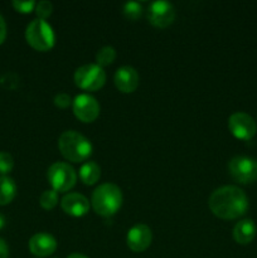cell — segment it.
<instances>
[{
	"label": "cell",
	"mask_w": 257,
	"mask_h": 258,
	"mask_svg": "<svg viewBox=\"0 0 257 258\" xmlns=\"http://www.w3.org/2000/svg\"><path fill=\"white\" fill-rule=\"evenodd\" d=\"M116 58V50L115 48L111 47V45H106L102 47L96 54V60H97V64L103 67V66H108L113 62V59Z\"/></svg>",
	"instance_id": "ac0fdd59"
},
{
	"label": "cell",
	"mask_w": 257,
	"mask_h": 258,
	"mask_svg": "<svg viewBox=\"0 0 257 258\" xmlns=\"http://www.w3.org/2000/svg\"><path fill=\"white\" fill-rule=\"evenodd\" d=\"M67 258H88V257H86L85 254H81V253H72V254H70Z\"/></svg>",
	"instance_id": "4316f807"
},
{
	"label": "cell",
	"mask_w": 257,
	"mask_h": 258,
	"mask_svg": "<svg viewBox=\"0 0 257 258\" xmlns=\"http://www.w3.org/2000/svg\"><path fill=\"white\" fill-rule=\"evenodd\" d=\"M17 194L15 181L9 176H0V206H7Z\"/></svg>",
	"instance_id": "2e32d148"
},
{
	"label": "cell",
	"mask_w": 257,
	"mask_h": 258,
	"mask_svg": "<svg viewBox=\"0 0 257 258\" xmlns=\"http://www.w3.org/2000/svg\"><path fill=\"white\" fill-rule=\"evenodd\" d=\"M143 13V5L139 2H126L123 4V14L128 19H138Z\"/></svg>",
	"instance_id": "ffe728a7"
},
{
	"label": "cell",
	"mask_w": 257,
	"mask_h": 258,
	"mask_svg": "<svg viewBox=\"0 0 257 258\" xmlns=\"http://www.w3.org/2000/svg\"><path fill=\"white\" fill-rule=\"evenodd\" d=\"M228 127L232 135L241 140H249L256 134V122L244 112H234L228 118Z\"/></svg>",
	"instance_id": "ba28073f"
},
{
	"label": "cell",
	"mask_w": 257,
	"mask_h": 258,
	"mask_svg": "<svg viewBox=\"0 0 257 258\" xmlns=\"http://www.w3.org/2000/svg\"><path fill=\"white\" fill-rule=\"evenodd\" d=\"M91 202L96 213L103 217H110L120 209L122 204V193L115 184H101L92 193Z\"/></svg>",
	"instance_id": "3957f363"
},
{
	"label": "cell",
	"mask_w": 257,
	"mask_h": 258,
	"mask_svg": "<svg viewBox=\"0 0 257 258\" xmlns=\"http://www.w3.org/2000/svg\"><path fill=\"white\" fill-rule=\"evenodd\" d=\"M228 170L232 178L238 183H252L257 179V161L249 156H234L229 161Z\"/></svg>",
	"instance_id": "52a82bcc"
},
{
	"label": "cell",
	"mask_w": 257,
	"mask_h": 258,
	"mask_svg": "<svg viewBox=\"0 0 257 258\" xmlns=\"http://www.w3.org/2000/svg\"><path fill=\"white\" fill-rule=\"evenodd\" d=\"M9 256V248H8V244L5 243V241L3 238H0V258H8Z\"/></svg>",
	"instance_id": "484cf974"
},
{
	"label": "cell",
	"mask_w": 257,
	"mask_h": 258,
	"mask_svg": "<svg viewBox=\"0 0 257 258\" xmlns=\"http://www.w3.org/2000/svg\"><path fill=\"white\" fill-rule=\"evenodd\" d=\"M106 73L98 64L88 63L81 66L75 72V82L78 87L88 91H96L105 85Z\"/></svg>",
	"instance_id": "8992f818"
},
{
	"label": "cell",
	"mask_w": 257,
	"mask_h": 258,
	"mask_svg": "<svg viewBox=\"0 0 257 258\" xmlns=\"http://www.w3.org/2000/svg\"><path fill=\"white\" fill-rule=\"evenodd\" d=\"M62 209L72 217H82L90 209V203L87 198L82 194L68 193L62 198Z\"/></svg>",
	"instance_id": "5bb4252c"
},
{
	"label": "cell",
	"mask_w": 257,
	"mask_h": 258,
	"mask_svg": "<svg viewBox=\"0 0 257 258\" xmlns=\"http://www.w3.org/2000/svg\"><path fill=\"white\" fill-rule=\"evenodd\" d=\"M52 10L53 5L48 0H42V2L37 3V5H35V12H37V15L39 17V19L45 20V18H48L52 14Z\"/></svg>",
	"instance_id": "7402d4cb"
},
{
	"label": "cell",
	"mask_w": 257,
	"mask_h": 258,
	"mask_svg": "<svg viewBox=\"0 0 257 258\" xmlns=\"http://www.w3.org/2000/svg\"><path fill=\"white\" fill-rule=\"evenodd\" d=\"M208 206L219 218L236 219L243 216L248 209V198L238 186L224 185L211 194Z\"/></svg>",
	"instance_id": "6da1fadb"
},
{
	"label": "cell",
	"mask_w": 257,
	"mask_h": 258,
	"mask_svg": "<svg viewBox=\"0 0 257 258\" xmlns=\"http://www.w3.org/2000/svg\"><path fill=\"white\" fill-rule=\"evenodd\" d=\"M256 236V224L252 219H242L234 226L233 238L239 244H248Z\"/></svg>",
	"instance_id": "9a60e30c"
},
{
	"label": "cell",
	"mask_w": 257,
	"mask_h": 258,
	"mask_svg": "<svg viewBox=\"0 0 257 258\" xmlns=\"http://www.w3.org/2000/svg\"><path fill=\"white\" fill-rule=\"evenodd\" d=\"M73 112L83 122H92L100 115V103L93 96L81 93L73 100Z\"/></svg>",
	"instance_id": "30bf717a"
},
{
	"label": "cell",
	"mask_w": 257,
	"mask_h": 258,
	"mask_svg": "<svg viewBox=\"0 0 257 258\" xmlns=\"http://www.w3.org/2000/svg\"><path fill=\"white\" fill-rule=\"evenodd\" d=\"M29 249L38 257L50 256L57 249V241L49 233H37L30 238Z\"/></svg>",
	"instance_id": "7c38bea8"
},
{
	"label": "cell",
	"mask_w": 257,
	"mask_h": 258,
	"mask_svg": "<svg viewBox=\"0 0 257 258\" xmlns=\"http://www.w3.org/2000/svg\"><path fill=\"white\" fill-rule=\"evenodd\" d=\"M48 180L50 185L53 186V190L55 191H67L75 186L77 180V174L75 169L67 163L52 164L47 171Z\"/></svg>",
	"instance_id": "5b68a950"
},
{
	"label": "cell",
	"mask_w": 257,
	"mask_h": 258,
	"mask_svg": "<svg viewBox=\"0 0 257 258\" xmlns=\"http://www.w3.org/2000/svg\"><path fill=\"white\" fill-rule=\"evenodd\" d=\"M14 166V159L7 151H0V174L3 176L7 175L8 173H10Z\"/></svg>",
	"instance_id": "44dd1931"
},
{
	"label": "cell",
	"mask_w": 257,
	"mask_h": 258,
	"mask_svg": "<svg viewBox=\"0 0 257 258\" xmlns=\"http://www.w3.org/2000/svg\"><path fill=\"white\" fill-rule=\"evenodd\" d=\"M40 206L44 209H53L58 203V194L55 190H44L42 194H40L39 198Z\"/></svg>",
	"instance_id": "d6986e66"
},
{
	"label": "cell",
	"mask_w": 257,
	"mask_h": 258,
	"mask_svg": "<svg viewBox=\"0 0 257 258\" xmlns=\"http://www.w3.org/2000/svg\"><path fill=\"white\" fill-rule=\"evenodd\" d=\"M7 38V23H5L4 18L0 14V44L5 40Z\"/></svg>",
	"instance_id": "d4e9b609"
},
{
	"label": "cell",
	"mask_w": 257,
	"mask_h": 258,
	"mask_svg": "<svg viewBox=\"0 0 257 258\" xmlns=\"http://www.w3.org/2000/svg\"><path fill=\"white\" fill-rule=\"evenodd\" d=\"M27 42L37 50H48L54 45V32L44 19H34L25 29Z\"/></svg>",
	"instance_id": "277c9868"
},
{
	"label": "cell",
	"mask_w": 257,
	"mask_h": 258,
	"mask_svg": "<svg viewBox=\"0 0 257 258\" xmlns=\"http://www.w3.org/2000/svg\"><path fill=\"white\" fill-rule=\"evenodd\" d=\"M151 239H153L151 229L146 224H135L131 227L126 237L128 248L134 252L145 251L150 246Z\"/></svg>",
	"instance_id": "8fae6325"
},
{
	"label": "cell",
	"mask_w": 257,
	"mask_h": 258,
	"mask_svg": "<svg viewBox=\"0 0 257 258\" xmlns=\"http://www.w3.org/2000/svg\"><path fill=\"white\" fill-rule=\"evenodd\" d=\"M115 85L122 92H134L139 86V73L131 66H122L115 73Z\"/></svg>",
	"instance_id": "4fadbf2b"
},
{
	"label": "cell",
	"mask_w": 257,
	"mask_h": 258,
	"mask_svg": "<svg viewBox=\"0 0 257 258\" xmlns=\"http://www.w3.org/2000/svg\"><path fill=\"white\" fill-rule=\"evenodd\" d=\"M101 176V169L95 161H87L80 169V178L86 185H92L98 181Z\"/></svg>",
	"instance_id": "e0dca14e"
},
{
	"label": "cell",
	"mask_w": 257,
	"mask_h": 258,
	"mask_svg": "<svg viewBox=\"0 0 257 258\" xmlns=\"http://www.w3.org/2000/svg\"><path fill=\"white\" fill-rule=\"evenodd\" d=\"M148 18L150 23L155 27L165 28L170 25L175 19V8L170 2L166 0H156L149 7Z\"/></svg>",
	"instance_id": "9c48e42d"
},
{
	"label": "cell",
	"mask_w": 257,
	"mask_h": 258,
	"mask_svg": "<svg viewBox=\"0 0 257 258\" xmlns=\"http://www.w3.org/2000/svg\"><path fill=\"white\" fill-rule=\"evenodd\" d=\"M58 148L62 155L73 163L86 160L92 153V144L90 140L82 134L73 130L65 131L59 136Z\"/></svg>",
	"instance_id": "7a4b0ae2"
},
{
	"label": "cell",
	"mask_w": 257,
	"mask_h": 258,
	"mask_svg": "<svg viewBox=\"0 0 257 258\" xmlns=\"http://www.w3.org/2000/svg\"><path fill=\"white\" fill-rule=\"evenodd\" d=\"M4 226H5V217L0 213V229L4 228Z\"/></svg>",
	"instance_id": "83f0119b"
},
{
	"label": "cell",
	"mask_w": 257,
	"mask_h": 258,
	"mask_svg": "<svg viewBox=\"0 0 257 258\" xmlns=\"http://www.w3.org/2000/svg\"><path fill=\"white\" fill-rule=\"evenodd\" d=\"M37 3L34 0H28V2H23V0H14L13 2V7L20 13H29L35 8Z\"/></svg>",
	"instance_id": "603a6c76"
},
{
	"label": "cell",
	"mask_w": 257,
	"mask_h": 258,
	"mask_svg": "<svg viewBox=\"0 0 257 258\" xmlns=\"http://www.w3.org/2000/svg\"><path fill=\"white\" fill-rule=\"evenodd\" d=\"M71 102H72V100H71L70 95H67V93H58L54 97L55 106H58L60 108L68 107L71 105Z\"/></svg>",
	"instance_id": "cb8c5ba5"
}]
</instances>
